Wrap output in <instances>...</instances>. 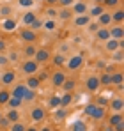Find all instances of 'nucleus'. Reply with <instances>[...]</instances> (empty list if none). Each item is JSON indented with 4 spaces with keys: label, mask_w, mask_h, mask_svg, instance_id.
I'll return each mask as SVG.
<instances>
[{
    "label": "nucleus",
    "mask_w": 124,
    "mask_h": 131,
    "mask_svg": "<svg viewBox=\"0 0 124 131\" xmlns=\"http://www.w3.org/2000/svg\"><path fill=\"white\" fill-rule=\"evenodd\" d=\"M25 85L27 89H32V90H37V89L41 87V80L36 76V74H30L28 78H27V82H25Z\"/></svg>",
    "instance_id": "nucleus-14"
},
{
    "label": "nucleus",
    "mask_w": 124,
    "mask_h": 131,
    "mask_svg": "<svg viewBox=\"0 0 124 131\" xmlns=\"http://www.w3.org/2000/svg\"><path fill=\"white\" fill-rule=\"evenodd\" d=\"M71 11H73V16H78V14H87L89 11V5L85 0H75V4L71 5Z\"/></svg>",
    "instance_id": "nucleus-4"
},
{
    "label": "nucleus",
    "mask_w": 124,
    "mask_h": 131,
    "mask_svg": "<svg viewBox=\"0 0 124 131\" xmlns=\"http://www.w3.org/2000/svg\"><path fill=\"white\" fill-rule=\"evenodd\" d=\"M67 117V108H62V106H59V108H55V113H53V119L59 122V121H64Z\"/></svg>",
    "instance_id": "nucleus-26"
},
{
    "label": "nucleus",
    "mask_w": 124,
    "mask_h": 131,
    "mask_svg": "<svg viewBox=\"0 0 124 131\" xmlns=\"http://www.w3.org/2000/svg\"><path fill=\"white\" fill-rule=\"evenodd\" d=\"M43 28H46L48 32H53V30L57 28V25H55V20H46V21L43 23Z\"/></svg>",
    "instance_id": "nucleus-42"
},
{
    "label": "nucleus",
    "mask_w": 124,
    "mask_h": 131,
    "mask_svg": "<svg viewBox=\"0 0 124 131\" xmlns=\"http://www.w3.org/2000/svg\"><path fill=\"white\" fill-rule=\"evenodd\" d=\"M103 11H105V7H103V5H101V4H96L94 7H90V9L87 11V14H89L90 18H98V16H99V14H101Z\"/></svg>",
    "instance_id": "nucleus-22"
},
{
    "label": "nucleus",
    "mask_w": 124,
    "mask_h": 131,
    "mask_svg": "<svg viewBox=\"0 0 124 131\" xmlns=\"http://www.w3.org/2000/svg\"><path fill=\"white\" fill-rule=\"evenodd\" d=\"M98 23H99V27H108V25H112V13L103 11V13L98 16Z\"/></svg>",
    "instance_id": "nucleus-18"
},
{
    "label": "nucleus",
    "mask_w": 124,
    "mask_h": 131,
    "mask_svg": "<svg viewBox=\"0 0 124 131\" xmlns=\"http://www.w3.org/2000/svg\"><path fill=\"white\" fill-rule=\"evenodd\" d=\"M18 5L20 7H32L34 5V0H18Z\"/></svg>",
    "instance_id": "nucleus-49"
},
{
    "label": "nucleus",
    "mask_w": 124,
    "mask_h": 131,
    "mask_svg": "<svg viewBox=\"0 0 124 131\" xmlns=\"http://www.w3.org/2000/svg\"><path fill=\"white\" fill-rule=\"evenodd\" d=\"M9 126H11L9 119H7L5 115H2V117H0V129H5V128H9Z\"/></svg>",
    "instance_id": "nucleus-46"
},
{
    "label": "nucleus",
    "mask_w": 124,
    "mask_h": 131,
    "mask_svg": "<svg viewBox=\"0 0 124 131\" xmlns=\"http://www.w3.org/2000/svg\"><path fill=\"white\" fill-rule=\"evenodd\" d=\"M39 131H53V129H51V126H44V128H41Z\"/></svg>",
    "instance_id": "nucleus-59"
},
{
    "label": "nucleus",
    "mask_w": 124,
    "mask_h": 131,
    "mask_svg": "<svg viewBox=\"0 0 124 131\" xmlns=\"http://www.w3.org/2000/svg\"><path fill=\"white\" fill-rule=\"evenodd\" d=\"M2 115H4V113H2V112H0V117H2Z\"/></svg>",
    "instance_id": "nucleus-63"
},
{
    "label": "nucleus",
    "mask_w": 124,
    "mask_h": 131,
    "mask_svg": "<svg viewBox=\"0 0 124 131\" xmlns=\"http://www.w3.org/2000/svg\"><path fill=\"white\" fill-rule=\"evenodd\" d=\"M124 46V39H108V41H105V50L108 51V53H112V51H115L117 48H122Z\"/></svg>",
    "instance_id": "nucleus-8"
},
{
    "label": "nucleus",
    "mask_w": 124,
    "mask_h": 131,
    "mask_svg": "<svg viewBox=\"0 0 124 131\" xmlns=\"http://www.w3.org/2000/svg\"><path fill=\"white\" fill-rule=\"evenodd\" d=\"M64 80H66L64 71H55V73L51 74V85H53V87H60L62 83H64Z\"/></svg>",
    "instance_id": "nucleus-15"
},
{
    "label": "nucleus",
    "mask_w": 124,
    "mask_h": 131,
    "mask_svg": "<svg viewBox=\"0 0 124 131\" xmlns=\"http://www.w3.org/2000/svg\"><path fill=\"white\" fill-rule=\"evenodd\" d=\"M20 37L25 43H36V41H37V32H34V30H30L28 27H25V28L20 30Z\"/></svg>",
    "instance_id": "nucleus-5"
},
{
    "label": "nucleus",
    "mask_w": 124,
    "mask_h": 131,
    "mask_svg": "<svg viewBox=\"0 0 124 131\" xmlns=\"http://www.w3.org/2000/svg\"><path fill=\"white\" fill-rule=\"evenodd\" d=\"M121 121H124V117H122V112H115V113H112L110 117H108V124L113 128L115 124H119Z\"/></svg>",
    "instance_id": "nucleus-23"
},
{
    "label": "nucleus",
    "mask_w": 124,
    "mask_h": 131,
    "mask_svg": "<svg viewBox=\"0 0 124 131\" xmlns=\"http://www.w3.org/2000/svg\"><path fill=\"white\" fill-rule=\"evenodd\" d=\"M50 60L53 62V66H59V67H60V66L66 64V55H64V53H57V55H55V57H51Z\"/></svg>",
    "instance_id": "nucleus-32"
},
{
    "label": "nucleus",
    "mask_w": 124,
    "mask_h": 131,
    "mask_svg": "<svg viewBox=\"0 0 124 131\" xmlns=\"http://www.w3.org/2000/svg\"><path fill=\"white\" fill-rule=\"evenodd\" d=\"M73 103V92H64V96H60V106L67 108Z\"/></svg>",
    "instance_id": "nucleus-24"
},
{
    "label": "nucleus",
    "mask_w": 124,
    "mask_h": 131,
    "mask_svg": "<svg viewBox=\"0 0 124 131\" xmlns=\"http://www.w3.org/2000/svg\"><path fill=\"white\" fill-rule=\"evenodd\" d=\"M57 4H59L60 7H71V5L75 4V0H59Z\"/></svg>",
    "instance_id": "nucleus-50"
},
{
    "label": "nucleus",
    "mask_w": 124,
    "mask_h": 131,
    "mask_svg": "<svg viewBox=\"0 0 124 131\" xmlns=\"http://www.w3.org/2000/svg\"><path fill=\"white\" fill-rule=\"evenodd\" d=\"M9 97H11V92H9L7 89H2V90H0V105H7Z\"/></svg>",
    "instance_id": "nucleus-37"
},
{
    "label": "nucleus",
    "mask_w": 124,
    "mask_h": 131,
    "mask_svg": "<svg viewBox=\"0 0 124 131\" xmlns=\"http://www.w3.org/2000/svg\"><path fill=\"white\" fill-rule=\"evenodd\" d=\"M37 69H39V64H37L34 59H27V60H23V62H21V71H23V74H25V76L36 74V73H37Z\"/></svg>",
    "instance_id": "nucleus-2"
},
{
    "label": "nucleus",
    "mask_w": 124,
    "mask_h": 131,
    "mask_svg": "<svg viewBox=\"0 0 124 131\" xmlns=\"http://www.w3.org/2000/svg\"><path fill=\"white\" fill-rule=\"evenodd\" d=\"M23 55L27 59H34V55H36V46H34V43H28L23 48Z\"/></svg>",
    "instance_id": "nucleus-28"
},
{
    "label": "nucleus",
    "mask_w": 124,
    "mask_h": 131,
    "mask_svg": "<svg viewBox=\"0 0 124 131\" xmlns=\"http://www.w3.org/2000/svg\"><path fill=\"white\" fill-rule=\"evenodd\" d=\"M7 64H9V60H7V57L0 53V66H7Z\"/></svg>",
    "instance_id": "nucleus-52"
},
{
    "label": "nucleus",
    "mask_w": 124,
    "mask_h": 131,
    "mask_svg": "<svg viewBox=\"0 0 124 131\" xmlns=\"http://www.w3.org/2000/svg\"><path fill=\"white\" fill-rule=\"evenodd\" d=\"M108 101H110V99H108L106 96H99V97H98V101H96V105H98V106L106 108V106H108Z\"/></svg>",
    "instance_id": "nucleus-44"
},
{
    "label": "nucleus",
    "mask_w": 124,
    "mask_h": 131,
    "mask_svg": "<svg viewBox=\"0 0 124 131\" xmlns=\"http://www.w3.org/2000/svg\"><path fill=\"white\" fill-rule=\"evenodd\" d=\"M105 66L106 64H105L103 60H98V62H96V67H98V69H105Z\"/></svg>",
    "instance_id": "nucleus-55"
},
{
    "label": "nucleus",
    "mask_w": 124,
    "mask_h": 131,
    "mask_svg": "<svg viewBox=\"0 0 124 131\" xmlns=\"http://www.w3.org/2000/svg\"><path fill=\"white\" fill-rule=\"evenodd\" d=\"M34 99H36V90L27 89V90H25V94H23V103H32Z\"/></svg>",
    "instance_id": "nucleus-33"
},
{
    "label": "nucleus",
    "mask_w": 124,
    "mask_h": 131,
    "mask_svg": "<svg viewBox=\"0 0 124 131\" xmlns=\"http://www.w3.org/2000/svg\"><path fill=\"white\" fill-rule=\"evenodd\" d=\"M37 78H39V80H41V83H43V82H44V80H46V78H48V73H41V74H39V76H37Z\"/></svg>",
    "instance_id": "nucleus-56"
},
{
    "label": "nucleus",
    "mask_w": 124,
    "mask_h": 131,
    "mask_svg": "<svg viewBox=\"0 0 124 131\" xmlns=\"http://www.w3.org/2000/svg\"><path fill=\"white\" fill-rule=\"evenodd\" d=\"M112 60L113 62H122L124 60V48H117L115 51H112Z\"/></svg>",
    "instance_id": "nucleus-29"
},
{
    "label": "nucleus",
    "mask_w": 124,
    "mask_h": 131,
    "mask_svg": "<svg viewBox=\"0 0 124 131\" xmlns=\"http://www.w3.org/2000/svg\"><path fill=\"white\" fill-rule=\"evenodd\" d=\"M90 20H92V18H90V16H89V14H78V16H75V18H73V25H75V27H76V28H85V27H87V23L90 21Z\"/></svg>",
    "instance_id": "nucleus-12"
},
{
    "label": "nucleus",
    "mask_w": 124,
    "mask_h": 131,
    "mask_svg": "<svg viewBox=\"0 0 124 131\" xmlns=\"http://www.w3.org/2000/svg\"><path fill=\"white\" fill-rule=\"evenodd\" d=\"M57 18H60L62 21H69V20L73 18V11H71V7H62L60 11L57 13Z\"/></svg>",
    "instance_id": "nucleus-20"
},
{
    "label": "nucleus",
    "mask_w": 124,
    "mask_h": 131,
    "mask_svg": "<svg viewBox=\"0 0 124 131\" xmlns=\"http://www.w3.org/2000/svg\"><path fill=\"white\" fill-rule=\"evenodd\" d=\"M48 105H50V108H59L60 106V96H51L50 97V101H48Z\"/></svg>",
    "instance_id": "nucleus-39"
},
{
    "label": "nucleus",
    "mask_w": 124,
    "mask_h": 131,
    "mask_svg": "<svg viewBox=\"0 0 124 131\" xmlns=\"http://www.w3.org/2000/svg\"><path fill=\"white\" fill-rule=\"evenodd\" d=\"M69 129L71 131H87V124H85L83 121H75Z\"/></svg>",
    "instance_id": "nucleus-34"
},
{
    "label": "nucleus",
    "mask_w": 124,
    "mask_h": 131,
    "mask_svg": "<svg viewBox=\"0 0 124 131\" xmlns=\"http://www.w3.org/2000/svg\"><path fill=\"white\" fill-rule=\"evenodd\" d=\"M99 87H101V85H99V76H98V74H90V76L85 80V89H87L89 92H96Z\"/></svg>",
    "instance_id": "nucleus-6"
},
{
    "label": "nucleus",
    "mask_w": 124,
    "mask_h": 131,
    "mask_svg": "<svg viewBox=\"0 0 124 131\" xmlns=\"http://www.w3.org/2000/svg\"><path fill=\"white\" fill-rule=\"evenodd\" d=\"M60 87L64 89L66 92H73V90H75V87H76V82H75V80H67V78H66V80H64V83H62Z\"/></svg>",
    "instance_id": "nucleus-35"
},
{
    "label": "nucleus",
    "mask_w": 124,
    "mask_h": 131,
    "mask_svg": "<svg viewBox=\"0 0 124 131\" xmlns=\"http://www.w3.org/2000/svg\"><path fill=\"white\" fill-rule=\"evenodd\" d=\"M37 18V14L36 13H32V11H28V13H25L23 16H21V23L25 25V27H30V23L34 21Z\"/></svg>",
    "instance_id": "nucleus-21"
},
{
    "label": "nucleus",
    "mask_w": 124,
    "mask_h": 131,
    "mask_svg": "<svg viewBox=\"0 0 124 131\" xmlns=\"http://www.w3.org/2000/svg\"><path fill=\"white\" fill-rule=\"evenodd\" d=\"M30 119L34 121V122H41L46 119V108H43V106H34V108L30 110Z\"/></svg>",
    "instance_id": "nucleus-7"
},
{
    "label": "nucleus",
    "mask_w": 124,
    "mask_h": 131,
    "mask_svg": "<svg viewBox=\"0 0 124 131\" xmlns=\"http://www.w3.org/2000/svg\"><path fill=\"white\" fill-rule=\"evenodd\" d=\"M11 14H13V7L11 5H2L0 7V16L2 18H9Z\"/></svg>",
    "instance_id": "nucleus-38"
},
{
    "label": "nucleus",
    "mask_w": 124,
    "mask_h": 131,
    "mask_svg": "<svg viewBox=\"0 0 124 131\" xmlns=\"http://www.w3.org/2000/svg\"><path fill=\"white\" fill-rule=\"evenodd\" d=\"M34 2H44V0H34Z\"/></svg>",
    "instance_id": "nucleus-62"
},
{
    "label": "nucleus",
    "mask_w": 124,
    "mask_h": 131,
    "mask_svg": "<svg viewBox=\"0 0 124 131\" xmlns=\"http://www.w3.org/2000/svg\"><path fill=\"white\" fill-rule=\"evenodd\" d=\"M57 13H59V11H57L55 7H51V5H50V7L46 9V14H48V18H50V20H53V18H57Z\"/></svg>",
    "instance_id": "nucleus-45"
},
{
    "label": "nucleus",
    "mask_w": 124,
    "mask_h": 131,
    "mask_svg": "<svg viewBox=\"0 0 124 131\" xmlns=\"http://www.w3.org/2000/svg\"><path fill=\"white\" fill-rule=\"evenodd\" d=\"M0 82H2V85H13L14 82H16V73L14 71H4L2 73V76H0Z\"/></svg>",
    "instance_id": "nucleus-10"
},
{
    "label": "nucleus",
    "mask_w": 124,
    "mask_h": 131,
    "mask_svg": "<svg viewBox=\"0 0 124 131\" xmlns=\"http://www.w3.org/2000/svg\"><path fill=\"white\" fill-rule=\"evenodd\" d=\"M121 4V0H103V5L106 7H117Z\"/></svg>",
    "instance_id": "nucleus-48"
},
{
    "label": "nucleus",
    "mask_w": 124,
    "mask_h": 131,
    "mask_svg": "<svg viewBox=\"0 0 124 131\" xmlns=\"http://www.w3.org/2000/svg\"><path fill=\"white\" fill-rule=\"evenodd\" d=\"M51 59V55H50V51L48 50H36V55H34V60L37 62V64H46L48 60Z\"/></svg>",
    "instance_id": "nucleus-9"
},
{
    "label": "nucleus",
    "mask_w": 124,
    "mask_h": 131,
    "mask_svg": "<svg viewBox=\"0 0 124 131\" xmlns=\"http://www.w3.org/2000/svg\"><path fill=\"white\" fill-rule=\"evenodd\" d=\"M44 2H46V4H48V5H51V7H55V5H57V2H59V0H44Z\"/></svg>",
    "instance_id": "nucleus-57"
},
{
    "label": "nucleus",
    "mask_w": 124,
    "mask_h": 131,
    "mask_svg": "<svg viewBox=\"0 0 124 131\" xmlns=\"http://www.w3.org/2000/svg\"><path fill=\"white\" fill-rule=\"evenodd\" d=\"M7 60H9V62H18V60H20V55H18V51H11V53L7 55Z\"/></svg>",
    "instance_id": "nucleus-47"
},
{
    "label": "nucleus",
    "mask_w": 124,
    "mask_h": 131,
    "mask_svg": "<svg viewBox=\"0 0 124 131\" xmlns=\"http://www.w3.org/2000/svg\"><path fill=\"white\" fill-rule=\"evenodd\" d=\"M99 85H110V74L108 73H101L99 74Z\"/></svg>",
    "instance_id": "nucleus-43"
},
{
    "label": "nucleus",
    "mask_w": 124,
    "mask_h": 131,
    "mask_svg": "<svg viewBox=\"0 0 124 131\" xmlns=\"http://www.w3.org/2000/svg\"><path fill=\"white\" fill-rule=\"evenodd\" d=\"M101 131H113V128H112L110 124H103V126H101Z\"/></svg>",
    "instance_id": "nucleus-53"
},
{
    "label": "nucleus",
    "mask_w": 124,
    "mask_h": 131,
    "mask_svg": "<svg viewBox=\"0 0 124 131\" xmlns=\"http://www.w3.org/2000/svg\"><path fill=\"white\" fill-rule=\"evenodd\" d=\"M25 129H27V124H23L21 121L11 122V126H9V131H25Z\"/></svg>",
    "instance_id": "nucleus-36"
},
{
    "label": "nucleus",
    "mask_w": 124,
    "mask_h": 131,
    "mask_svg": "<svg viewBox=\"0 0 124 131\" xmlns=\"http://www.w3.org/2000/svg\"><path fill=\"white\" fill-rule=\"evenodd\" d=\"M69 51V44H60V53H66Z\"/></svg>",
    "instance_id": "nucleus-54"
},
{
    "label": "nucleus",
    "mask_w": 124,
    "mask_h": 131,
    "mask_svg": "<svg viewBox=\"0 0 124 131\" xmlns=\"http://www.w3.org/2000/svg\"><path fill=\"white\" fill-rule=\"evenodd\" d=\"M122 83H124V76L121 71H113L110 74V85H115L117 89H122Z\"/></svg>",
    "instance_id": "nucleus-11"
},
{
    "label": "nucleus",
    "mask_w": 124,
    "mask_h": 131,
    "mask_svg": "<svg viewBox=\"0 0 124 131\" xmlns=\"http://www.w3.org/2000/svg\"><path fill=\"white\" fill-rule=\"evenodd\" d=\"M112 21L119 23V25L124 21V11H122V9H117V11L112 13Z\"/></svg>",
    "instance_id": "nucleus-30"
},
{
    "label": "nucleus",
    "mask_w": 124,
    "mask_h": 131,
    "mask_svg": "<svg viewBox=\"0 0 124 131\" xmlns=\"http://www.w3.org/2000/svg\"><path fill=\"white\" fill-rule=\"evenodd\" d=\"M7 119H9V122H16V121H20V112L18 108H9L7 113H4Z\"/></svg>",
    "instance_id": "nucleus-25"
},
{
    "label": "nucleus",
    "mask_w": 124,
    "mask_h": 131,
    "mask_svg": "<svg viewBox=\"0 0 124 131\" xmlns=\"http://www.w3.org/2000/svg\"><path fill=\"white\" fill-rule=\"evenodd\" d=\"M66 66L71 69V71H76L83 66V55L82 53H76V55H71L69 59H66Z\"/></svg>",
    "instance_id": "nucleus-3"
},
{
    "label": "nucleus",
    "mask_w": 124,
    "mask_h": 131,
    "mask_svg": "<svg viewBox=\"0 0 124 131\" xmlns=\"http://www.w3.org/2000/svg\"><path fill=\"white\" fill-rule=\"evenodd\" d=\"M2 28L7 30V32H13V30L16 28V21H14L13 18H5V20L2 21Z\"/></svg>",
    "instance_id": "nucleus-27"
},
{
    "label": "nucleus",
    "mask_w": 124,
    "mask_h": 131,
    "mask_svg": "<svg viewBox=\"0 0 124 131\" xmlns=\"http://www.w3.org/2000/svg\"><path fill=\"white\" fill-rule=\"evenodd\" d=\"M113 131H124V121H121L119 124L113 126Z\"/></svg>",
    "instance_id": "nucleus-51"
},
{
    "label": "nucleus",
    "mask_w": 124,
    "mask_h": 131,
    "mask_svg": "<svg viewBox=\"0 0 124 131\" xmlns=\"http://www.w3.org/2000/svg\"><path fill=\"white\" fill-rule=\"evenodd\" d=\"M108 39H110V32H108V28H106V27H99V28L96 30V41L105 43V41H108Z\"/></svg>",
    "instance_id": "nucleus-16"
},
{
    "label": "nucleus",
    "mask_w": 124,
    "mask_h": 131,
    "mask_svg": "<svg viewBox=\"0 0 124 131\" xmlns=\"http://www.w3.org/2000/svg\"><path fill=\"white\" fill-rule=\"evenodd\" d=\"M83 113H85L87 117L94 119V121H103L105 117H106V110H105L103 106H98L96 103H89V105L83 108Z\"/></svg>",
    "instance_id": "nucleus-1"
},
{
    "label": "nucleus",
    "mask_w": 124,
    "mask_h": 131,
    "mask_svg": "<svg viewBox=\"0 0 124 131\" xmlns=\"http://www.w3.org/2000/svg\"><path fill=\"white\" fill-rule=\"evenodd\" d=\"M21 105H23V101H21L20 97H14V96H11L5 106H9V108H20Z\"/></svg>",
    "instance_id": "nucleus-31"
},
{
    "label": "nucleus",
    "mask_w": 124,
    "mask_h": 131,
    "mask_svg": "<svg viewBox=\"0 0 124 131\" xmlns=\"http://www.w3.org/2000/svg\"><path fill=\"white\" fill-rule=\"evenodd\" d=\"M43 20H39V18H36V20H34V21L30 23V27H28V28H30V30H34V32H37V30H41L43 28Z\"/></svg>",
    "instance_id": "nucleus-40"
},
{
    "label": "nucleus",
    "mask_w": 124,
    "mask_h": 131,
    "mask_svg": "<svg viewBox=\"0 0 124 131\" xmlns=\"http://www.w3.org/2000/svg\"><path fill=\"white\" fill-rule=\"evenodd\" d=\"M108 32H110V37H112V39H124L122 23H121V25H115V27H112V28H108Z\"/></svg>",
    "instance_id": "nucleus-13"
},
{
    "label": "nucleus",
    "mask_w": 124,
    "mask_h": 131,
    "mask_svg": "<svg viewBox=\"0 0 124 131\" xmlns=\"http://www.w3.org/2000/svg\"><path fill=\"white\" fill-rule=\"evenodd\" d=\"M85 28H87V32H90V34H96V30L99 28V23H98V21H92V20H90V21L87 23V27H85Z\"/></svg>",
    "instance_id": "nucleus-41"
},
{
    "label": "nucleus",
    "mask_w": 124,
    "mask_h": 131,
    "mask_svg": "<svg viewBox=\"0 0 124 131\" xmlns=\"http://www.w3.org/2000/svg\"><path fill=\"white\" fill-rule=\"evenodd\" d=\"M4 50H5V41H4V39H0V53H2Z\"/></svg>",
    "instance_id": "nucleus-58"
},
{
    "label": "nucleus",
    "mask_w": 124,
    "mask_h": 131,
    "mask_svg": "<svg viewBox=\"0 0 124 131\" xmlns=\"http://www.w3.org/2000/svg\"><path fill=\"white\" fill-rule=\"evenodd\" d=\"M94 2H96V4H103V0H94Z\"/></svg>",
    "instance_id": "nucleus-61"
},
{
    "label": "nucleus",
    "mask_w": 124,
    "mask_h": 131,
    "mask_svg": "<svg viewBox=\"0 0 124 131\" xmlns=\"http://www.w3.org/2000/svg\"><path fill=\"white\" fill-rule=\"evenodd\" d=\"M25 90H27V85H25V83H16V85L13 87V92H11V96H14V97H20L21 101H23V94H25Z\"/></svg>",
    "instance_id": "nucleus-19"
},
{
    "label": "nucleus",
    "mask_w": 124,
    "mask_h": 131,
    "mask_svg": "<svg viewBox=\"0 0 124 131\" xmlns=\"http://www.w3.org/2000/svg\"><path fill=\"white\" fill-rule=\"evenodd\" d=\"M25 131H39V129H37V128H32V126H27V129H25Z\"/></svg>",
    "instance_id": "nucleus-60"
},
{
    "label": "nucleus",
    "mask_w": 124,
    "mask_h": 131,
    "mask_svg": "<svg viewBox=\"0 0 124 131\" xmlns=\"http://www.w3.org/2000/svg\"><path fill=\"white\" fill-rule=\"evenodd\" d=\"M108 106L112 108V112H122V108H124L122 97H113V99H110V101H108Z\"/></svg>",
    "instance_id": "nucleus-17"
}]
</instances>
